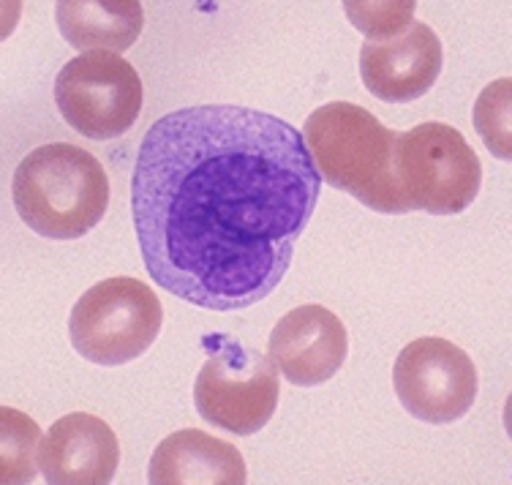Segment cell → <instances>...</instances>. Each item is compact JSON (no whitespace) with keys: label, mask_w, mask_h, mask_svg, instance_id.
I'll use <instances>...</instances> for the list:
<instances>
[{"label":"cell","mask_w":512,"mask_h":485,"mask_svg":"<svg viewBox=\"0 0 512 485\" xmlns=\"http://www.w3.org/2000/svg\"><path fill=\"white\" fill-rule=\"evenodd\" d=\"M442 63V41L431 25L412 22L395 39L365 41L360 50V77L376 99L406 104L434 88Z\"/></svg>","instance_id":"cell-9"},{"label":"cell","mask_w":512,"mask_h":485,"mask_svg":"<svg viewBox=\"0 0 512 485\" xmlns=\"http://www.w3.org/2000/svg\"><path fill=\"white\" fill-rule=\"evenodd\" d=\"M55 20L63 39L79 52H126L142 33L145 11L137 0L115 3H58Z\"/></svg>","instance_id":"cell-13"},{"label":"cell","mask_w":512,"mask_h":485,"mask_svg":"<svg viewBox=\"0 0 512 485\" xmlns=\"http://www.w3.org/2000/svg\"><path fill=\"white\" fill-rule=\"evenodd\" d=\"M322 191L303 134L237 104L158 118L131 178L150 278L191 306L243 311L284 281Z\"/></svg>","instance_id":"cell-1"},{"label":"cell","mask_w":512,"mask_h":485,"mask_svg":"<svg viewBox=\"0 0 512 485\" xmlns=\"http://www.w3.org/2000/svg\"><path fill=\"white\" fill-rule=\"evenodd\" d=\"M118 461L115 431L88 412L60 417L39 447V472L50 483H109L118 472Z\"/></svg>","instance_id":"cell-11"},{"label":"cell","mask_w":512,"mask_h":485,"mask_svg":"<svg viewBox=\"0 0 512 485\" xmlns=\"http://www.w3.org/2000/svg\"><path fill=\"white\" fill-rule=\"evenodd\" d=\"M14 208L41 238L77 240L109 208V178L88 150L52 142L30 150L14 172Z\"/></svg>","instance_id":"cell-3"},{"label":"cell","mask_w":512,"mask_h":485,"mask_svg":"<svg viewBox=\"0 0 512 485\" xmlns=\"http://www.w3.org/2000/svg\"><path fill=\"white\" fill-rule=\"evenodd\" d=\"M303 139L333 189L352 194L376 213H406L393 169L398 131L384 129L368 109L330 101L308 115Z\"/></svg>","instance_id":"cell-2"},{"label":"cell","mask_w":512,"mask_h":485,"mask_svg":"<svg viewBox=\"0 0 512 485\" xmlns=\"http://www.w3.org/2000/svg\"><path fill=\"white\" fill-rule=\"evenodd\" d=\"M142 80L115 52H82L55 77V104L71 129L88 139L123 137L142 112Z\"/></svg>","instance_id":"cell-7"},{"label":"cell","mask_w":512,"mask_h":485,"mask_svg":"<svg viewBox=\"0 0 512 485\" xmlns=\"http://www.w3.org/2000/svg\"><path fill=\"white\" fill-rule=\"evenodd\" d=\"M346 14L371 41H387L412 25L414 3H346Z\"/></svg>","instance_id":"cell-16"},{"label":"cell","mask_w":512,"mask_h":485,"mask_svg":"<svg viewBox=\"0 0 512 485\" xmlns=\"http://www.w3.org/2000/svg\"><path fill=\"white\" fill-rule=\"evenodd\" d=\"M202 344L210 355L194 382L199 417L237 436L262 431L281 396L276 363L237 338L207 336Z\"/></svg>","instance_id":"cell-6"},{"label":"cell","mask_w":512,"mask_h":485,"mask_svg":"<svg viewBox=\"0 0 512 485\" xmlns=\"http://www.w3.org/2000/svg\"><path fill=\"white\" fill-rule=\"evenodd\" d=\"M164 325L156 292L139 278L115 276L90 287L69 317L71 347L96 366H126L153 347Z\"/></svg>","instance_id":"cell-5"},{"label":"cell","mask_w":512,"mask_h":485,"mask_svg":"<svg viewBox=\"0 0 512 485\" xmlns=\"http://www.w3.org/2000/svg\"><path fill=\"white\" fill-rule=\"evenodd\" d=\"M0 431H3L0 480L3 483H30L39 472V426L25 412L3 406L0 409Z\"/></svg>","instance_id":"cell-14"},{"label":"cell","mask_w":512,"mask_h":485,"mask_svg":"<svg viewBox=\"0 0 512 485\" xmlns=\"http://www.w3.org/2000/svg\"><path fill=\"white\" fill-rule=\"evenodd\" d=\"M393 169L406 213L458 216L483 186V164L472 145L461 131L436 120L398 131Z\"/></svg>","instance_id":"cell-4"},{"label":"cell","mask_w":512,"mask_h":485,"mask_svg":"<svg viewBox=\"0 0 512 485\" xmlns=\"http://www.w3.org/2000/svg\"><path fill=\"white\" fill-rule=\"evenodd\" d=\"M150 483H246V461L232 442L199 428L169 434L150 458Z\"/></svg>","instance_id":"cell-12"},{"label":"cell","mask_w":512,"mask_h":485,"mask_svg":"<svg viewBox=\"0 0 512 485\" xmlns=\"http://www.w3.org/2000/svg\"><path fill=\"white\" fill-rule=\"evenodd\" d=\"M267 352L292 385L316 387L341 371L349 338L344 322L330 308L311 303L278 319L267 341Z\"/></svg>","instance_id":"cell-10"},{"label":"cell","mask_w":512,"mask_h":485,"mask_svg":"<svg viewBox=\"0 0 512 485\" xmlns=\"http://www.w3.org/2000/svg\"><path fill=\"white\" fill-rule=\"evenodd\" d=\"M393 385L406 412L431 426L469 415L480 382L472 357L447 338H417L395 360Z\"/></svg>","instance_id":"cell-8"},{"label":"cell","mask_w":512,"mask_h":485,"mask_svg":"<svg viewBox=\"0 0 512 485\" xmlns=\"http://www.w3.org/2000/svg\"><path fill=\"white\" fill-rule=\"evenodd\" d=\"M512 82L507 77L491 82L474 101V129L483 137L485 148L496 159H512V126H510Z\"/></svg>","instance_id":"cell-15"}]
</instances>
